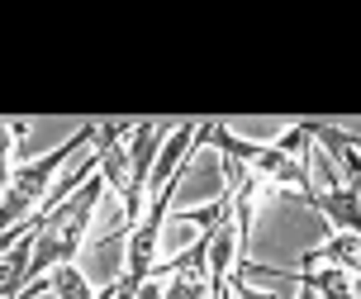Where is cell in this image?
<instances>
[{
  "instance_id": "5",
  "label": "cell",
  "mask_w": 361,
  "mask_h": 299,
  "mask_svg": "<svg viewBox=\"0 0 361 299\" xmlns=\"http://www.w3.org/2000/svg\"><path fill=\"white\" fill-rule=\"evenodd\" d=\"M34 295H57V299H109V295H114V285H105V290H90V281L81 276V266L67 262V266H57V271H48V276H38V281H29L15 299H34Z\"/></svg>"
},
{
  "instance_id": "6",
  "label": "cell",
  "mask_w": 361,
  "mask_h": 299,
  "mask_svg": "<svg viewBox=\"0 0 361 299\" xmlns=\"http://www.w3.org/2000/svg\"><path fill=\"white\" fill-rule=\"evenodd\" d=\"M295 266H338V271H347L357 281L361 276V233H333L324 247L305 252Z\"/></svg>"
},
{
  "instance_id": "4",
  "label": "cell",
  "mask_w": 361,
  "mask_h": 299,
  "mask_svg": "<svg viewBox=\"0 0 361 299\" xmlns=\"http://www.w3.org/2000/svg\"><path fill=\"white\" fill-rule=\"evenodd\" d=\"M305 205L324 214L333 233H361V181H338L324 195L314 190L305 195Z\"/></svg>"
},
{
  "instance_id": "8",
  "label": "cell",
  "mask_w": 361,
  "mask_h": 299,
  "mask_svg": "<svg viewBox=\"0 0 361 299\" xmlns=\"http://www.w3.org/2000/svg\"><path fill=\"white\" fill-rule=\"evenodd\" d=\"M138 299H166V290H162V281H157V276H152V281L143 285V290H138Z\"/></svg>"
},
{
  "instance_id": "7",
  "label": "cell",
  "mask_w": 361,
  "mask_h": 299,
  "mask_svg": "<svg viewBox=\"0 0 361 299\" xmlns=\"http://www.w3.org/2000/svg\"><path fill=\"white\" fill-rule=\"evenodd\" d=\"M228 290H233V299H276V295H267V290H247L243 281H228Z\"/></svg>"
},
{
  "instance_id": "1",
  "label": "cell",
  "mask_w": 361,
  "mask_h": 299,
  "mask_svg": "<svg viewBox=\"0 0 361 299\" xmlns=\"http://www.w3.org/2000/svg\"><path fill=\"white\" fill-rule=\"evenodd\" d=\"M100 195H105V181L90 176L72 200H62L53 214H38L34 224L24 228V238L34 243V257H29V266H24V276H19V290H24L29 281H38V276L57 271V266L76 262V252H81V243H86V233H90V219H95V209H100Z\"/></svg>"
},
{
  "instance_id": "3",
  "label": "cell",
  "mask_w": 361,
  "mask_h": 299,
  "mask_svg": "<svg viewBox=\"0 0 361 299\" xmlns=\"http://www.w3.org/2000/svg\"><path fill=\"white\" fill-rule=\"evenodd\" d=\"M95 166H100V181H105V190L119 195V205H124V238L138 224H143L147 214V190L138 185L133 176V119H100L95 123Z\"/></svg>"
},
{
  "instance_id": "2",
  "label": "cell",
  "mask_w": 361,
  "mask_h": 299,
  "mask_svg": "<svg viewBox=\"0 0 361 299\" xmlns=\"http://www.w3.org/2000/svg\"><path fill=\"white\" fill-rule=\"evenodd\" d=\"M95 142V123H81L67 142H57L53 152H43L34 161H19L5 171V200H0V224H5V247H15L24 238V228L34 224V214L48 205V195L57 190V171L67 166V161Z\"/></svg>"
}]
</instances>
